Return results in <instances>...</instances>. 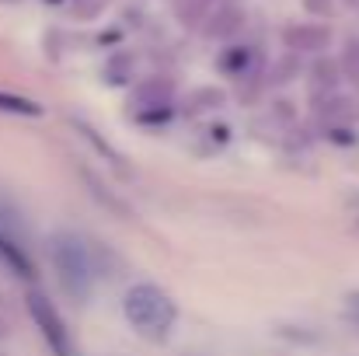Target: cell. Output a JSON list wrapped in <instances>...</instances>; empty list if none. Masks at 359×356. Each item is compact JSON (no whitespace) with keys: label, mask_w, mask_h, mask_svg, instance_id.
Returning <instances> with one entry per match:
<instances>
[{"label":"cell","mask_w":359,"mask_h":356,"mask_svg":"<svg viewBox=\"0 0 359 356\" xmlns=\"http://www.w3.org/2000/svg\"><path fill=\"white\" fill-rule=\"evenodd\" d=\"M0 262H4L14 276L35 279V262H32V255L25 251V244H18L11 235H0Z\"/></svg>","instance_id":"8992f818"},{"label":"cell","mask_w":359,"mask_h":356,"mask_svg":"<svg viewBox=\"0 0 359 356\" xmlns=\"http://www.w3.org/2000/svg\"><path fill=\"white\" fill-rule=\"evenodd\" d=\"M25 304H28V315H32L35 329H39V332H42V339L49 343L53 356H74L70 329H67L63 315L56 311V304H53L46 294H39V290H32V294L25 297Z\"/></svg>","instance_id":"3957f363"},{"label":"cell","mask_w":359,"mask_h":356,"mask_svg":"<svg viewBox=\"0 0 359 356\" xmlns=\"http://www.w3.org/2000/svg\"><path fill=\"white\" fill-rule=\"evenodd\" d=\"M105 4H109V0H74V11H77L81 18H95Z\"/></svg>","instance_id":"5bb4252c"},{"label":"cell","mask_w":359,"mask_h":356,"mask_svg":"<svg viewBox=\"0 0 359 356\" xmlns=\"http://www.w3.org/2000/svg\"><path fill=\"white\" fill-rule=\"evenodd\" d=\"M88 185H91V192H95V196H98V199H102V203H105V206H109V210H116V213H119V217H126V213H129V210H126V206H122L119 199H116V196H112V192H105V189H102V185H98V182H95V178H91V175H88Z\"/></svg>","instance_id":"4fadbf2b"},{"label":"cell","mask_w":359,"mask_h":356,"mask_svg":"<svg viewBox=\"0 0 359 356\" xmlns=\"http://www.w3.org/2000/svg\"><path fill=\"white\" fill-rule=\"evenodd\" d=\"M0 112L7 116H25V119H39L42 116V105L25 98V95H11V91H0Z\"/></svg>","instance_id":"9c48e42d"},{"label":"cell","mask_w":359,"mask_h":356,"mask_svg":"<svg viewBox=\"0 0 359 356\" xmlns=\"http://www.w3.org/2000/svg\"><path fill=\"white\" fill-rule=\"evenodd\" d=\"M342 70L353 77L359 84V39H353L349 46H346V56H342Z\"/></svg>","instance_id":"7c38bea8"},{"label":"cell","mask_w":359,"mask_h":356,"mask_svg":"<svg viewBox=\"0 0 359 356\" xmlns=\"http://www.w3.org/2000/svg\"><path fill=\"white\" fill-rule=\"evenodd\" d=\"M4 332H7V322H4V318H0V336H4Z\"/></svg>","instance_id":"2e32d148"},{"label":"cell","mask_w":359,"mask_h":356,"mask_svg":"<svg viewBox=\"0 0 359 356\" xmlns=\"http://www.w3.org/2000/svg\"><path fill=\"white\" fill-rule=\"evenodd\" d=\"M74 126L81 129V136H84V140H91V143H95V150H98L102 157H109L112 164H122V157H119V154H116V150H112V147H109V143H105V140H102V136H98V133H95V129H91L88 122H81V119H77Z\"/></svg>","instance_id":"8fae6325"},{"label":"cell","mask_w":359,"mask_h":356,"mask_svg":"<svg viewBox=\"0 0 359 356\" xmlns=\"http://www.w3.org/2000/svg\"><path fill=\"white\" fill-rule=\"evenodd\" d=\"M241 25H244V11L238 4H217L206 14V35L210 39H231L241 32Z\"/></svg>","instance_id":"5b68a950"},{"label":"cell","mask_w":359,"mask_h":356,"mask_svg":"<svg viewBox=\"0 0 359 356\" xmlns=\"http://www.w3.org/2000/svg\"><path fill=\"white\" fill-rule=\"evenodd\" d=\"M213 7H217L213 0H175V14H178L182 25H196V21H203Z\"/></svg>","instance_id":"30bf717a"},{"label":"cell","mask_w":359,"mask_h":356,"mask_svg":"<svg viewBox=\"0 0 359 356\" xmlns=\"http://www.w3.org/2000/svg\"><path fill=\"white\" fill-rule=\"evenodd\" d=\"M251 63H255V49H248V46H231L220 56V70L231 74V77H248Z\"/></svg>","instance_id":"52a82bcc"},{"label":"cell","mask_w":359,"mask_h":356,"mask_svg":"<svg viewBox=\"0 0 359 356\" xmlns=\"http://www.w3.org/2000/svg\"><path fill=\"white\" fill-rule=\"evenodd\" d=\"M122 315L126 322L150 343H161L168 339V332L175 329V318H178V308L171 301L168 290H161L157 283H136L126 290L122 297Z\"/></svg>","instance_id":"6da1fadb"},{"label":"cell","mask_w":359,"mask_h":356,"mask_svg":"<svg viewBox=\"0 0 359 356\" xmlns=\"http://www.w3.org/2000/svg\"><path fill=\"white\" fill-rule=\"evenodd\" d=\"M0 4H21V0H0Z\"/></svg>","instance_id":"e0dca14e"},{"label":"cell","mask_w":359,"mask_h":356,"mask_svg":"<svg viewBox=\"0 0 359 356\" xmlns=\"http://www.w3.org/2000/svg\"><path fill=\"white\" fill-rule=\"evenodd\" d=\"M283 42L293 49V53H321L328 42H332V32L325 25H290L283 32Z\"/></svg>","instance_id":"277c9868"},{"label":"cell","mask_w":359,"mask_h":356,"mask_svg":"<svg viewBox=\"0 0 359 356\" xmlns=\"http://www.w3.org/2000/svg\"><path fill=\"white\" fill-rule=\"evenodd\" d=\"M349 311L359 318V290H356V294H349Z\"/></svg>","instance_id":"9a60e30c"},{"label":"cell","mask_w":359,"mask_h":356,"mask_svg":"<svg viewBox=\"0 0 359 356\" xmlns=\"http://www.w3.org/2000/svg\"><path fill=\"white\" fill-rule=\"evenodd\" d=\"M49 255H53V269L60 276V286L74 301H88L91 286H95V255H91V248L77 235H53Z\"/></svg>","instance_id":"7a4b0ae2"},{"label":"cell","mask_w":359,"mask_h":356,"mask_svg":"<svg viewBox=\"0 0 359 356\" xmlns=\"http://www.w3.org/2000/svg\"><path fill=\"white\" fill-rule=\"evenodd\" d=\"M168 102H171V84L161 81V77L140 84V91H136V105L140 109H164Z\"/></svg>","instance_id":"ba28073f"}]
</instances>
